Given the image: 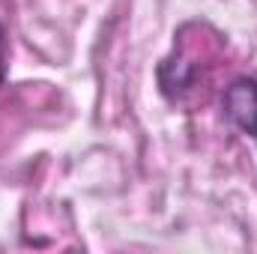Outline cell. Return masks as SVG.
I'll return each instance as SVG.
<instances>
[{
    "mask_svg": "<svg viewBox=\"0 0 257 254\" xmlns=\"http://www.w3.org/2000/svg\"><path fill=\"white\" fill-rule=\"evenodd\" d=\"M221 114L236 132L251 138L257 147V75H239L224 87Z\"/></svg>",
    "mask_w": 257,
    "mask_h": 254,
    "instance_id": "obj_1",
    "label": "cell"
},
{
    "mask_svg": "<svg viewBox=\"0 0 257 254\" xmlns=\"http://www.w3.org/2000/svg\"><path fill=\"white\" fill-rule=\"evenodd\" d=\"M9 78V33H6V24L0 21V90Z\"/></svg>",
    "mask_w": 257,
    "mask_h": 254,
    "instance_id": "obj_2",
    "label": "cell"
}]
</instances>
